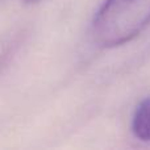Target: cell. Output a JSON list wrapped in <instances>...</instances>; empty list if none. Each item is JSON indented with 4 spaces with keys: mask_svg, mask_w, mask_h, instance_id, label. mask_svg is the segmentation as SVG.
<instances>
[{
    "mask_svg": "<svg viewBox=\"0 0 150 150\" xmlns=\"http://www.w3.org/2000/svg\"><path fill=\"white\" fill-rule=\"evenodd\" d=\"M25 1H28V3H36V1H38V0H25Z\"/></svg>",
    "mask_w": 150,
    "mask_h": 150,
    "instance_id": "3",
    "label": "cell"
},
{
    "mask_svg": "<svg viewBox=\"0 0 150 150\" xmlns=\"http://www.w3.org/2000/svg\"><path fill=\"white\" fill-rule=\"evenodd\" d=\"M133 133L142 141H150V98L140 103L133 116Z\"/></svg>",
    "mask_w": 150,
    "mask_h": 150,
    "instance_id": "2",
    "label": "cell"
},
{
    "mask_svg": "<svg viewBox=\"0 0 150 150\" xmlns=\"http://www.w3.org/2000/svg\"><path fill=\"white\" fill-rule=\"evenodd\" d=\"M150 24V0H107L92 25L100 46H120L133 40Z\"/></svg>",
    "mask_w": 150,
    "mask_h": 150,
    "instance_id": "1",
    "label": "cell"
}]
</instances>
